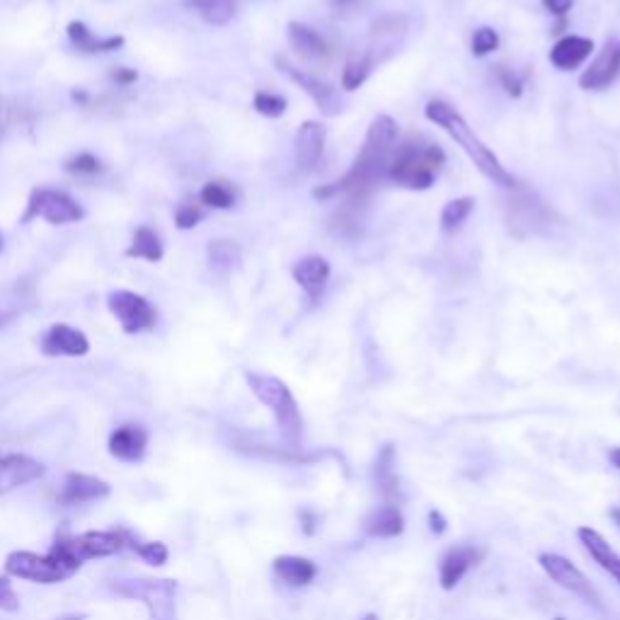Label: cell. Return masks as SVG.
Instances as JSON below:
<instances>
[{
    "label": "cell",
    "mask_w": 620,
    "mask_h": 620,
    "mask_svg": "<svg viewBox=\"0 0 620 620\" xmlns=\"http://www.w3.org/2000/svg\"><path fill=\"white\" fill-rule=\"evenodd\" d=\"M395 141H398V124L388 114H378L373 119L369 131H366L364 146L357 158H354L352 168H349L340 180L320 185L313 192L315 199L327 202V199L344 197L342 206V228L359 226L357 206H361L371 197L378 182L386 177L390 158L395 153Z\"/></svg>",
    "instance_id": "obj_1"
},
{
    "label": "cell",
    "mask_w": 620,
    "mask_h": 620,
    "mask_svg": "<svg viewBox=\"0 0 620 620\" xmlns=\"http://www.w3.org/2000/svg\"><path fill=\"white\" fill-rule=\"evenodd\" d=\"M424 117H427L432 124L441 126V129L463 148L465 155L473 160L475 168H478L492 185H499L504 189L516 187V177L504 168L502 160L497 158L495 151H492L490 146H485V141L470 129L468 122L463 119V114L458 112L456 107H451L449 102L444 100H432L427 107H424Z\"/></svg>",
    "instance_id": "obj_2"
},
{
    "label": "cell",
    "mask_w": 620,
    "mask_h": 620,
    "mask_svg": "<svg viewBox=\"0 0 620 620\" xmlns=\"http://www.w3.org/2000/svg\"><path fill=\"white\" fill-rule=\"evenodd\" d=\"M245 381H248L255 398L272 412L274 422H277V432L286 444V449H298L303 439V417L289 386L277 376L255 371H245Z\"/></svg>",
    "instance_id": "obj_3"
},
{
    "label": "cell",
    "mask_w": 620,
    "mask_h": 620,
    "mask_svg": "<svg viewBox=\"0 0 620 620\" xmlns=\"http://www.w3.org/2000/svg\"><path fill=\"white\" fill-rule=\"evenodd\" d=\"M444 163L446 153L436 143L405 141L403 146H395L386 177L405 189L424 192V189L434 185L436 175L444 168Z\"/></svg>",
    "instance_id": "obj_4"
},
{
    "label": "cell",
    "mask_w": 620,
    "mask_h": 620,
    "mask_svg": "<svg viewBox=\"0 0 620 620\" xmlns=\"http://www.w3.org/2000/svg\"><path fill=\"white\" fill-rule=\"evenodd\" d=\"M80 570L76 562H71L61 550L51 548L47 555L30 553V550H17L5 560V572L17 579H25L32 584H59L66 582Z\"/></svg>",
    "instance_id": "obj_5"
},
{
    "label": "cell",
    "mask_w": 620,
    "mask_h": 620,
    "mask_svg": "<svg viewBox=\"0 0 620 620\" xmlns=\"http://www.w3.org/2000/svg\"><path fill=\"white\" fill-rule=\"evenodd\" d=\"M32 218H42L49 226H66L83 221L85 209L61 189H32L22 223H30Z\"/></svg>",
    "instance_id": "obj_6"
},
{
    "label": "cell",
    "mask_w": 620,
    "mask_h": 620,
    "mask_svg": "<svg viewBox=\"0 0 620 620\" xmlns=\"http://www.w3.org/2000/svg\"><path fill=\"white\" fill-rule=\"evenodd\" d=\"M107 308L126 335H141V332L153 330L155 323H158V308L136 291H109Z\"/></svg>",
    "instance_id": "obj_7"
},
{
    "label": "cell",
    "mask_w": 620,
    "mask_h": 620,
    "mask_svg": "<svg viewBox=\"0 0 620 620\" xmlns=\"http://www.w3.org/2000/svg\"><path fill=\"white\" fill-rule=\"evenodd\" d=\"M56 550H61L68 560L83 567V562L93 558H109L117 555L124 548L122 533L119 531H90L80 536H63L54 543Z\"/></svg>",
    "instance_id": "obj_8"
},
{
    "label": "cell",
    "mask_w": 620,
    "mask_h": 620,
    "mask_svg": "<svg viewBox=\"0 0 620 620\" xmlns=\"http://www.w3.org/2000/svg\"><path fill=\"white\" fill-rule=\"evenodd\" d=\"M538 565H541V570L548 574V577L553 579V582L558 584L560 589L570 591L572 596H577V599L587 601L589 606L601 608L599 591L591 587L587 574L579 570V567L574 565V562L567 560L565 555L541 553V555H538Z\"/></svg>",
    "instance_id": "obj_9"
},
{
    "label": "cell",
    "mask_w": 620,
    "mask_h": 620,
    "mask_svg": "<svg viewBox=\"0 0 620 620\" xmlns=\"http://www.w3.org/2000/svg\"><path fill=\"white\" fill-rule=\"evenodd\" d=\"M274 63H277L279 73H284L291 83H296L303 93L310 95V100L318 105V109L325 114V117H337V114L342 112V100H340V93H337V88H332L330 83H325V80L313 76V73L294 66V63H291L289 59H284V56H277V61Z\"/></svg>",
    "instance_id": "obj_10"
},
{
    "label": "cell",
    "mask_w": 620,
    "mask_h": 620,
    "mask_svg": "<svg viewBox=\"0 0 620 620\" xmlns=\"http://www.w3.org/2000/svg\"><path fill=\"white\" fill-rule=\"evenodd\" d=\"M44 475V465L25 453L0 451V497L10 495L22 485L39 480Z\"/></svg>",
    "instance_id": "obj_11"
},
{
    "label": "cell",
    "mask_w": 620,
    "mask_h": 620,
    "mask_svg": "<svg viewBox=\"0 0 620 620\" xmlns=\"http://www.w3.org/2000/svg\"><path fill=\"white\" fill-rule=\"evenodd\" d=\"M90 352V340L83 330L71 325H51L42 337V354L44 357H85Z\"/></svg>",
    "instance_id": "obj_12"
},
{
    "label": "cell",
    "mask_w": 620,
    "mask_h": 620,
    "mask_svg": "<svg viewBox=\"0 0 620 620\" xmlns=\"http://www.w3.org/2000/svg\"><path fill=\"white\" fill-rule=\"evenodd\" d=\"M620 76V42H608L604 49L596 54L587 71L579 76V88L582 90H606L608 85L616 83Z\"/></svg>",
    "instance_id": "obj_13"
},
{
    "label": "cell",
    "mask_w": 620,
    "mask_h": 620,
    "mask_svg": "<svg viewBox=\"0 0 620 620\" xmlns=\"http://www.w3.org/2000/svg\"><path fill=\"white\" fill-rule=\"evenodd\" d=\"M482 558H485V553L475 548V545H456V548H451L439 562L441 589H456L463 582L465 574L473 570Z\"/></svg>",
    "instance_id": "obj_14"
},
{
    "label": "cell",
    "mask_w": 620,
    "mask_h": 620,
    "mask_svg": "<svg viewBox=\"0 0 620 620\" xmlns=\"http://www.w3.org/2000/svg\"><path fill=\"white\" fill-rule=\"evenodd\" d=\"M105 497H109V485L105 480L85 473H68L59 492V504H63V507H78V504L100 502Z\"/></svg>",
    "instance_id": "obj_15"
},
{
    "label": "cell",
    "mask_w": 620,
    "mask_h": 620,
    "mask_svg": "<svg viewBox=\"0 0 620 620\" xmlns=\"http://www.w3.org/2000/svg\"><path fill=\"white\" fill-rule=\"evenodd\" d=\"M407 32V20L403 15H386L373 25L371 30V51H366V56L373 63L386 61L395 49L398 42L405 37Z\"/></svg>",
    "instance_id": "obj_16"
},
{
    "label": "cell",
    "mask_w": 620,
    "mask_h": 620,
    "mask_svg": "<svg viewBox=\"0 0 620 620\" xmlns=\"http://www.w3.org/2000/svg\"><path fill=\"white\" fill-rule=\"evenodd\" d=\"M291 274H294V281L301 286L303 294L308 296V301L315 303L320 301V296H323L327 281H330L332 267L325 257L308 255L294 264Z\"/></svg>",
    "instance_id": "obj_17"
},
{
    "label": "cell",
    "mask_w": 620,
    "mask_h": 620,
    "mask_svg": "<svg viewBox=\"0 0 620 620\" xmlns=\"http://www.w3.org/2000/svg\"><path fill=\"white\" fill-rule=\"evenodd\" d=\"M109 453H112L117 461L124 463H139L146 456L148 449V432L141 424H122L119 429H114L109 436Z\"/></svg>",
    "instance_id": "obj_18"
},
{
    "label": "cell",
    "mask_w": 620,
    "mask_h": 620,
    "mask_svg": "<svg viewBox=\"0 0 620 620\" xmlns=\"http://www.w3.org/2000/svg\"><path fill=\"white\" fill-rule=\"evenodd\" d=\"M577 538L579 543L584 545V550L589 553V558L594 560L606 574H611L613 582L620 587V555L616 553V548H613V545L591 526H579Z\"/></svg>",
    "instance_id": "obj_19"
},
{
    "label": "cell",
    "mask_w": 620,
    "mask_h": 620,
    "mask_svg": "<svg viewBox=\"0 0 620 620\" xmlns=\"http://www.w3.org/2000/svg\"><path fill=\"white\" fill-rule=\"evenodd\" d=\"M327 129L320 122H303L296 131V163L298 168L313 170L323 158Z\"/></svg>",
    "instance_id": "obj_20"
},
{
    "label": "cell",
    "mask_w": 620,
    "mask_h": 620,
    "mask_svg": "<svg viewBox=\"0 0 620 620\" xmlns=\"http://www.w3.org/2000/svg\"><path fill=\"white\" fill-rule=\"evenodd\" d=\"M594 54V42L589 37H579V34H567L560 42H555V47L550 49V63L562 73L574 71V68L582 66L589 56Z\"/></svg>",
    "instance_id": "obj_21"
},
{
    "label": "cell",
    "mask_w": 620,
    "mask_h": 620,
    "mask_svg": "<svg viewBox=\"0 0 620 620\" xmlns=\"http://www.w3.org/2000/svg\"><path fill=\"white\" fill-rule=\"evenodd\" d=\"M68 42L73 44V49H78L80 54H109V51H119L124 47L122 34H112V37H97L85 22H68L66 27Z\"/></svg>",
    "instance_id": "obj_22"
},
{
    "label": "cell",
    "mask_w": 620,
    "mask_h": 620,
    "mask_svg": "<svg viewBox=\"0 0 620 620\" xmlns=\"http://www.w3.org/2000/svg\"><path fill=\"white\" fill-rule=\"evenodd\" d=\"M272 570L277 574L279 582H284L286 587H308L318 577V567L313 560L301 558V555H279L272 562Z\"/></svg>",
    "instance_id": "obj_23"
},
{
    "label": "cell",
    "mask_w": 620,
    "mask_h": 620,
    "mask_svg": "<svg viewBox=\"0 0 620 620\" xmlns=\"http://www.w3.org/2000/svg\"><path fill=\"white\" fill-rule=\"evenodd\" d=\"M405 531V516L398 504H383L364 519V533L371 538H398Z\"/></svg>",
    "instance_id": "obj_24"
},
{
    "label": "cell",
    "mask_w": 620,
    "mask_h": 620,
    "mask_svg": "<svg viewBox=\"0 0 620 620\" xmlns=\"http://www.w3.org/2000/svg\"><path fill=\"white\" fill-rule=\"evenodd\" d=\"M286 32H289L291 47H294L303 59L325 61L327 56H330V44H327L313 27L303 25V22H289Z\"/></svg>",
    "instance_id": "obj_25"
},
{
    "label": "cell",
    "mask_w": 620,
    "mask_h": 620,
    "mask_svg": "<svg viewBox=\"0 0 620 620\" xmlns=\"http://www.w3.org/2000/svg\"><path fill=\"white\" fill-rule=\"evenodd\" d=\"M124 255L131 257V260H146L151 264L163 262V257H165L163 240H160V235L155 228L141 226V228H136L134 238H131V245L126 248Z\"/></svg>",
    "instance_id": "obj_26"
},
{
    "label": "cell",
    "mask_w": 620,
    "mask_h": 620,
    "mask_svg": "<svg viewBox=\"0 0 620 620\" xmlns=\"http://www.w3.org/2000/svg\"><path fill=\"white\" fill-rule=\"evenodd\" d=\"M395 451L393 446H386L381 453H378L376 461V482L378 490L383 492V497L388 499V504H398L400 499V482L398 475H395Z\"/></svg>",
    "instance_id": "obj_27"
},
{
    "label": "cell",
    "mask_w": 620,
    "mask_h": 620,
    "mask_svg": "<svg viewBox=\"0 0 620 620\" xmlns=\"http://www.w3.org/2000/svg\"><path fill=\"white\" fill-rule=\"evenodd\" d=\"M187 8L211 27H226L235 17V0H187Z\"/></svg>",
    "instance_id": "obj_28"
},
{
    "label": "cell",
    "mask_w": 620,
    "mask_h": 620,
    "mask_svg": "<svg viewBox=\"0 0 620 620\" xmlns=\"http://www.w3.org/2000/svg\"><path fill=\"white\" fill-rule=\"evenodd\" d=\"M206 255H209V264L216 269V272H233V269L240 267L243 262V250H240L238 243L233 240H211L209 248H206Z\"/></svg>",
    "instance_id": "obj_29"
},
{
    "label": "cell",
    "mask_w": 620,
    "mask_h": 620,
    "mask_svg": "<svg viewBox=\"0 0 620 620\" xmlns=\"http://www.w3.org/2000/svg\"><path fill=\"white\" fill-rule=\"evenodd\" d=\"M199 202L209 206V209H233L235 202H238V189L226 180H211L199 192Z\"/></svg>",
    "instance_id": "obj_30"
},
{
    "label": "cell",
    "mask_w": 620,
    "mask_h": 620,
    "mask_svg": "<svg viewBox=\"0 0 620 620\" xmlns=\"http://www.w3.org/2000/svg\"><path fill=\"white\" fill-rule=\"evenodd\" d=\"M373 68H376V63H373L366 54L349 56L347 63H344V68H342V88L347 90V93H354V90H359L361 85L369 80Z\"/></svg>",
    "instance_id": "obj_31"
},
{
    "label": "cell",
    "mask_w": 620,
    "mask_h": 620,
    "mask_svg": "<svg viewBox=\"0 0 620 620\" xmlns=\"http://www.w3.org/2000/svg\"><path fill=\"white\" fill-rule=\"evenodd\" d=\"M122 533V541L124 545H129L131 550H134L136 555H139L141 560H146L148 565L153 567H160L168 562V548H165V543H158V541H141L139 536H134L131 531H119Z\"/></svg>",
    "instance_id": "obj_32"
},
{
    "label": "cell",
    "mask_w": 620,
    "mask_h": 620,
    "mask_svg": "<svg viewBox=\"0 0 620 620\" xmlns=\"http://www.w3.org/2000/svg\"><path fill=\"white\" fill-rule=\"evenodd\" d=\"M473 209H475L473 197L451 199V202L444 206V211H441V231L456 233L458 228H461L463 223L468 221V216L473 214Z\"/></svg>",
    "instance_id": "obj_33"
},
{
    "label": "cell",
    "mask_w": 620,
    "mask_h": 620,
    "mask_svg": "<svg viewBox=\"0 0 620 620\" xmlns=\"http://www.w3.org/2000/svg\"><path fill=\"white\" fill-rule=\"evenodd\" d=\"M252 107H255V112L262 114V117L279 119V117H284V112H286V97H281L277 93H264V90H260V93H255Z\"/></svg>",
    "instance_id": "obj_34"
},
{
    "label": "cell",
    "mask_w": 620,
    "mask_h": 620,
    "mask_svg": "<svg viewBox=\"0 0 620 620\" xmlns=\"http://www.w3.org/2000/svg\"><path fill=\"white\" fill-rule=\"evenodd\" d=\"M499 49V34L492 27H478L473 34V54L490 56Z\"/></svg>",
    "instance_id": "obj_35"
},
{
    "label": "cell",
    "mask_w": 620,
    "mask_h": 620,
    "mask_svg": "<svg viewBox=\"0 0 620 620\" xmlns=\"http://www.w3.org/2000/svg\"><path fill=\"white\" fill-rule=\"evenodd\" d=\"M204 218V211L199 204H180L175 211V226L180 228V231H192L194 226H199Z\"/></svg>",
    "instance_id": "obj_36"
},
{
    "label": "cell",
    "mask_w": 620,
    "mask_h": 620,
    "mask_svg": "<svg viewBox=\"0 0 620 620\" xmlns=\"http://www.w3.org/2000/svg\"><path fill=\"white\" fill-rule=\"evenodd\" d=\"M100 168V160L93 153H78L71 160H66V172H71V175H95Z\"/></svg>",
    "instance_id": "obj_37"
},
{
    "label": "cell",
    "mask_w": 620,
    "mask_h": 620,
    "mask_svg": "<svg viewBox=\"0 0 620 620\" xmlns=\"http://www.w3.org/2000/svg\"><path fill=\"white\" fill-rule=\"evenodd\" d=\"M497 76H499V83H502V88L507 90L509 97H521V95H524V76H519V73H516L514 68L497 66Z\"/></svg>",
    "instance_id": "obj_38"
},
{
    "label": "cell",
    "mask_w": 620,
    "mask_h": 620,
    "mask_svg": "<svg viewBox=\"0 0 620 620\" xmlns=\"http://www.w3.org/2000/svg\"><path fill=\"white\" fill-rule=\"evenodd\" d=\"M17 608H20V596H17V591L8 579L0 577V611L15 613Z\"/></svg>",
    "instance_id": "obj_39"
},
{
    "label": "cell",
    "mask_w": 620,
    "mask_h": 620,
    "mask_svg": "<svg viewBox=\"0 0 620 620\" xmlns=\"http://www.w3.org/2000/svg\"><path fill=\"white\" fill-rule=\"evenodd\" d=\"M114 80V83L119 85V88H129V85H134L136 80H139V73L134 71V68H114L112 76H109Z\"/></svg>",
    "instance_id": "obj_40"
},
{
    "label": "cell",
    "mask_w": 620,
    "mask_h": 620,
    "mask_svg": "<svg viewBox=\"0 0 620 620\" xmlns=\"http://www.w3.org/2000/svg\"><path fill=\"white\" fill-rule=\"evenodd\" d=\"M572 3L574 0H543L545 10H548V13H553V15H558V17H565L567 13H570Z\"/></svg>",
    "instance_id": "obj_41"
},
{
    "label": "cell",
    "mask_w": 620,
    "mask_h": 620,
    "mask_svg": "<svg viewBox=\"0 0 620 620\" xmlns=\"http://www.w3.org/2000/svg\"><path fill=\"white\" fill-rule=\"evenodd\" d=\"M429 531H432L434 536H444V533H446L444 514L436 512V509H432V512H429Z\"/></svg>",
    "instance_id": "obj_42"
},
{
    "label": "cell",
    "mask_w": 620,
    "mask_h": 620,
    "mask_svg": "<svg viewBox=\"0 0 620 620\" xmlns=\"http://www.w3.org/2000/svg\"><path fill=\"white\" fill-rule=\"evenodd\" d=\"M301 524H303V533L313 536V533L318 531V516L310 512V509H303V512H301Z\"/></svg>",
    "instance_id": "obj_43"
},
{
    "label": "cell",
    "mask_w": 620,
    "mask_h": 620,
    "mask_svg": "<svg viewBox=\"0 0 620 620\" xmlns=\"http://www.w3.org/2000/svg\"><path fill=\"white\" fill-rule=\"evenodd\" d=\"M357 3L359 0H330V5L337 10V13H349V10L357 8Z\"/></svg>",
    "instance_id": "obj_44"
},
{
    "label": "cell",
    "mask_w": 620,
    "mask_h": 620,
    "mask_svg": "<svg viewBox=\"0 0 620 620\" xmlns=\"http://www.w3.org/2000/svg\"><path fill=\"white\" fill-rule=\"evenodd\" d=\"M608 458H611V463L620 470V446H618V449H613L611 453H608Z\"/></svg>",
    "instance_id": "obj_45"
},
{
    "label": "cell",
    "mask_w": 620,
    "mask_h": 620,
    "mask_svg": "<svg viewBox=\"0 0 620 620\" xmlns=\"http://www.w3.org/2000/svg\"><path fill=\"white\" fill-rule=\"evenodd\" d=\"M71 97H73V100H76V102H85V100H88V93H83V90H73Z\"/></svg>",
    "instance_id": "obj_46"
},
{
    "label": "cell",
    "mask_w": 620,
    "mask_h": 620,
    "mask_svg": "<svg viewBox=\"0 0 620 620\" xmlns=\"http://www.w3.org/2000/svg\"><path fill=\"white\" fill-rule=\"evenodd\" d=\"M611 516H613V521H616V524H618V528H620V509H613V512H611Z\"/></svg>",
    "instance_id": "obj_47"
},
{
    "label": "cell",
    "mask_w": 620,
    "mask_h": 620,
    "mask_svg": "<svg viewBox=\"0 0 620 620\" xmlns=\"http://www.w3.org/2000/svg\"><path fill=\"white\" fill-rule=\"evenodd\" d=\"M361 620H378V616H376V613H369V616H364Z\"/></svg>",
    "instance_id": "obj_48"
},
{
    "label": "cell",
    "mask_w": 620,
    "mask_h": 620,
    "mask_svg": "<svg viewBox=\"0 0 620 620\" xmlns=\"http://www.w3.org/2000/svg\"><path fill=\"white\" fill-rule=\"evenodd\" d=\"M3 248H5V238H3V233H0V252H3Z\"/></svg>",
    "instance_id": "obj_49"
},
{
    "label": "cell",
    "mask_w": 620,
    "mask_h": 620,
    "mask_svg": "<svg viewBox=\"0 0 620 620\" xmlns=\"http://www.w3.org/2000/svg\"><path fill=\"white\" fill-rule=\"evenodd\" d=\"M555 620H565V618H555Z\"/></svg>",
    "instance_id": "obj_50"
},
{
    "label": "cell",
    "mask_w": 620,
    "mask_h": 620,
    "mask_svg": "<svg viewBox=\"0 0 620 620\" xmlns=\"http://www.w3.org/2000/svg\"><path fill=\"white\" fill-rule=\"evenodd\" d=\"M0 323H3V318H0Z\"/></svg>",
    "instance_id": "obj_51"
}]
</instances>
